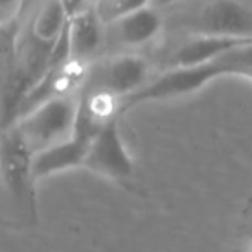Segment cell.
Listing matches in <instances>:
<instances>
[{
    "instance_id": "obj_1",
    "label": "cell",
    "mask_w": 252,
    "mask_h": 252,
    "mask_svg": "<svg viewBox=\"0 0 252 252\" xmlns=\"http://www.w3.org/2000/svg\"><path fill=\"white\" fill-rule=\"evenodd\" d=\"M247 69H252V43L242 45L209 63L189 67H169L164 74L151 80L137 94L126 97L119 105V114L147 102L169 100L195 94L207 83L224 76H244Z\"/></svg>"
},
{
    "instance_id": "obj_2",
    "label": "cell",
    "mask_w": 252,
    "mask_h": 252,
    "mask_svg": "<svg viewBox=\"0 0 252 252\" xmlns=\"http://www.w3.org/2000/svg\"><path fill=\"white\" fill-rule=\"evenodd\" d=\"M0 173L4 202L12 218L23 226L38 224L36 182L33 173V152L14 126L2 131L0 142Z\"/></svg>"
},
{
    "instance_id": "obj_3",
    "label": "cell",
    "mask_w": 252,
    "mask_h": 252,
    "mask_svg": "<svg viewBox=\"0 0 252 252\" xmlns=\"http://www.w3.org/2000/svg\"><path fill=\"white\" fill-rule=\"evenodd\" d=\"M78 95L50 98L12 125L33 156L73 137L80 105Z\"/></svg>"
},
{
    "instance_id": "obj_4",
    "label": "cell",
    "mask_w": 252,
    "mask_h": 252,
    "mask_svg": "<svg viewBox=\"0 0 252 252\" xmlns=\"http://www.w3.org/2000/svg\"><path fill=\"white\" fill-rule=\"evenodd\" d=\"M151 63L138 54H118L97 64H90L81 90L102 92L119 102L137 94L149 83ZM121 105V104H119Z\"/></svg>"
},
{
    "instance_id": "obj_5",
    "label": "cell",
    "mask_w": 252,
    "mask_h": 252,
    "mask_svg": "<svg viewBox=\"0 0 252 252\" xmlns=\"http://www.w3.org/2000/svg\"><path fill=\"white\" fill-rule=\"evenodd\" d=\"M83 168L123 185L133 182L137 169L119 130V116L109 119L90 142Z\"/></svg>"
},
{
    "instance_id": "obj_6",
    "label": "cell",
    "mask_w": 252,
    "mask_h": 252,
    "mask_svg": "<svg viewBox=\"0 0 252 252\" xmlns=\"http://www.w3.org/2000/svg\"><path fill=\"white\" fill-rule=\"evenodd\" d=\"M185 26L193 35L252 40V7L238 0H211Z\"/></svg>"
},
{
    "instance_id": "obj_7",
    "label": "cell",
    "mask_w": 252,
    "mask_h": 252,
    "mask_svg": "<svg viewBox=\"0 0 252 252\" xmlns=\"http://www.w3.org/2000/svg\"><path fill=\"white\" fill-rule=\"evenodd\" d=\"M162 30V18L154 4L105 26V40L119 49H137L152 42Z\"/></svg>"
},
{
    "instance_id": "obj_8",
    "label": "cell",
    "mask_w": 252,
    "mask_h": 252,
    "mask_svg": "<svg viewBox=\"0 0 252 252\" xmlns=\"http://www.w3.org/2000/svg\"><path fill=\"white\" fill-rule=\"evenodd\" d=\"M252 43V40L230 38V36H213V35H193L176 47L169 56L171 67H189L209 63L242 45Z\"/></svg>"
},
{
    "instance_id": "obj_9",
    "label": "cell",
    "mask_w": 252,
    "mask_h": 252,
    "mask_svg": "<svg viewBox=\"0 0 252 252\" xmlns=\"http://www.w3.org/2000/svg\"><path fill=\"white\" fill-rule=\"evenodd\" d=\"M71 59L90 66L92 59L97 56L105 40V25L100 21L95 5L81 14L69 19L67 25Z\"/></svg>"
},
{
    "instance_id": "obj_10",
    "label": "cell",
    "mask_w": 252,
    "mask_h": 252,
    "mask_svg": "<svg viewBox=\"0 0 252 252\" xmlns=\"http://www.w3.org/2000/svg\"><path fill=\"white\" fill-rule=\"evenodd\" d=\"M88 142L78 137H69L49 149L36 152L33 156V173L36 180L47 178L56 173L73 168H83L85 156L88 151Z\"/></svg>"
},
{
    "instance_id": "obj_11",
    "label": "cell",
    "mask_w": 252,
    "mask_h": 252,
    "mask_svg": "<svg viewBox=\"0 0 252 252\" xmlns=\"http://www.w3.org/2000/svg\"><path fill=\"white\" fill-rule=\"evenodd\" d=\"M69 25V18L61 0H45L33 16L30 25V38L54 49Z\"/></svg>"
},
{
    "instance_id": "obj_12",
    "label": "cell",
    "mask_w": 252,
    "mask_h": 252,
    "mask_svg": "<svg viewBox=\"0 0 252 252\" xmlns=\"http://www.w3.org/2000/svg\"><path fill=\"white\" fill-rule=\"evenodd\" d=\"M152 4L154 0H95V11L107 26Z\"/></svg>"
},
{
    "instance_id": "obj_13",
    "label": "cell",
    "mask_w": 252,
    "mask_h": 252,
    "mask_svg": "<svg viewBox=\"0 0 252 252\" xmlns=\"http://www.w3.org/2000/svg\"><path fill=\"white\" fill-rule=\"evenodd\" d=\"M26 5V0H0V26L12 28L23 14Z\"/></svg>"
},
{
    "instance_id": "obj_14",
    "label": "cell",
    "mask_w": 252,
    "mask_h": 252,
    "mask_svg": "<svg viewBox=\"0 0 252 252\" xmlns=\"http://www.w3.org/2000/svg\"><path fill=\"white\" fill-rule=\"evenodd\" d=\"M61 2H63L69 19L78 14H81V12L88 11V9L95 5V0H61Z\"/></svg>"
},
{
    "instance_id": "obj_15",
    "label": "cell",
    "mask_w": 252,
    "mask_h": 252,
    "mask_svg": "<svg viewBox=\"0 0 252 252\" xmlns=\"http://www.w3.org/2000/svg\"><path fill=\"white\" fill-rule=\"evenodd\" d=\"M178 2V0H154V5L156 7H166V5H171Z\"/></svg>"
}]
</instances>
